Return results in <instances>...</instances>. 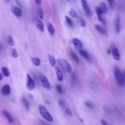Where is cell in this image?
<instances>
[{"instance_id":"31","label":"cell","mask_w":125,"mask_h":125,"mask_svg":"<svg viewBox=\"0 0 125 125\" xmlns=\"http://www.w3.org/2000/svg\"><path fill=\"white\" fill-rule=\"evenodd\" d=\"M11 54H12V56L15 58H16L18 57V53L16 49H13L12 50Z\"/></svg>"},{"instance_id":"19","label":"cell","mask_w":125,"mask_h":125,"mask_svg":"<svg viewBox=\"0 0 125 125\" xmlns=\"http://www.w3.org/2000/svg\"><path fill=\"white\" fill-rule=\"evenodd\" d=\"M98 7L100 10V11L102 12L103 14H106L107 12V7L106 5L104 2H102L100 4Z\"/></svg>"},{"instance_id":"43","label":"cell","mask_w":125,"mask_h":125,"mask_svg":"<svg viewBox=\"0 0 125 125\" xmlns=\"http://www.w3.org/2000/svg\"><path fill=\"white\" fill-rule=\"evenodd\" d=\"M6 1H8V0H6Z\"/></svg>"},{"instance_id":"18","label":"cell","mask_w":125,"mask_h":125,"mask_svg":"<svg viewBox=\"0 0 125 125\" xmlns=\"http://www.w3.org/2000/svg\"><path fill=\"white\" fill-rule=\"evenodd\" d=\"M22 103L23 104V106L26 108V110L27 111H29V104L28 101V100L27 99V98H26V97H23L22 98Z\"/></svg>"},{"instance_id":"23","label":"cell","mask_w":125,"mask_h":125,"mask_svg":"<svg viewBox=\"0 0 125 125\" xmlns=\"http://www.w3.org/2000/svg\"><path fill=\"white\" fill-rule=\"evenodd\" d=\"M49 61L50 62V64L52 66H55L56 65V61L55 59V58L51 55H49L48 56Z\"/></svg>"},{"instance_id":"32","label":"cell","mask_w":125,"mask_h":125,"mask_svg":"<svg viewBox=\"0 0 125 125\" xmlns=\"http://www.w3.org/2000/svg\"><path fill=\"white\" fill-rule=\"evenodd\" d=\"M85 104L87 107L89 108V109H93V107H94V105H93V104L89 101L86 102L85 103Z\"/></svg>"},{"instance_id":"26","label":"cell","mask_w":125,"mask_h":125,"mask_svg":"<svg viewBox=\"0 0 125 125\" xmlns=\"http://www.w3.org/2000/svg\"><path fill=\"white\" fill-rule=\"evenodd\" d=\"M7 43L8 45H10V46H14V41L13 38V37L10 36L8 35L7 37Z\"/></svg>"},{"instance_id":"1","label":"cell","mask_w":125,"mask_h":125,"mask_svg":"<svg viewBox=\"0 0 125 125\" xmlns=\"http://www.w3.org/2000/svg\"><path fill=\"white\" fill-rule=\"evenodd\" d=\"M113 75L115 79L117 84L120 86H124L125 84V71H121L117 66L113 69Z\"/></svg>"},{"instance_id":"4","label":"cell","mask_w":125,"mask_h":125,"mask_svg":"<svg viewBox=\"0 0 125 125\" xmlns=\"http://www.w3.org/2000/svg\"><path fill=\"white\" fill-rule=\"evenodd\" d=\"M110 49L113 59L116 61H119L121 58L119 51L113 43H112L111 44Z\"/></svg>"},{"instance_id":"8","label":"cell","mask_w":125,"mask_h":125,"mask_svg":"<svg viewBox=\"0 0 125 125\" xmlns=\"http://www.w3.org/2000/svg\"><path fill=\"white\" fill-rule=\"evenodd\" d=\"M11 11L13 12V13L16 17H20L22 16V10L18 7L15 6V5H13L11 7Z\"/></svg>"},{"instance_id":"28","label":"cell","mask_w":125,"mask_h":125,"mask_svg":"<svg viewBox=\"0 0 125 125\" xmlns=\"http://www.w3.org/2000/svg\"><path fill=\"white\" fill-rule=\"evenodd\" d=\"M37 15L40 19H43L44 17V11L41 8H39L37 10Z\"/></svg>"},{"instance_id":"5","label":"cell","mask_w":125,"mask_h":125,"mask_svg":"<svg viewBox=\"0 0 125 125\" xmlns=\"http://www.w3.org/2000/svg\"><path fill=\"white\" fill-rule=\"evenodd\" d=\"M81 2L85 14L88 18H91L92 17V12H91L90 8L88 6L87 0H81Z\"/></svg>"},{"instance_id":"42","label":"cell","mask_w":125,"mask_h":125,"mask_svg":"<svg viewBox=\"0 0 125 125\" xmlns=\"http://www.w3.org/2000/svg\"><path fill=\"white\" fill-rule=\"evenodd\" d=\"M68 1H70V0H68Z\"/></svg>"},{"instance_id":"17","label":"cell","mask_w":125,"mask_h":125,"mask_svg":"<svg viewBox=\"0 0 125 125\" xmlns=\"http://www.w3.org/2000/svg\"><path fill=\"white\" fill-rule=\"evenodd\" d=\"M95 29L97 31H98L100 33V34L102 35H106V30L104 28H103L101 26H100L99 25L96 24L95 26Z\"/></svg>"},{"instance_id":"33","label":"cell","mask_w":125,"mask_h":125,"mask_svg":"<svg viewBox=\"0 0 125 125\" xmlns=\"http://www.w3.org/2000/svg\"><path fill=\"white\" fill-rule=\"evenodd\" d=\"M58 103H59V105L61 107H62V108H65V102L63 100H59V101H58Z\"/></svg>"},{"instance_id":"40","label":"cell","mask_w":125,"mask_h":125,"mask_svg":"<svg viewBox=\"0 0 125 125\" xmlns=\"http://www.w3.org/2000/svg\"><path fill=\"white\" fill-rule=\"evenodd\" d=\"M46 103L47 104H48V105H50V102H49V101H48V100H46Z\"/></svg>"},{"instance_id":"37","label":"cell","mask_w":125,"mask_h":125,"mask_svg":"<svg viewBox=\"0 0 125 125\" xmlns=\"http://www.w3.org/2000/svg\"><path fill=\"white\" fill-rule=\"evenodd\" d=\"M107 1L109 2L111 5H113V4L114 3V0H107Z\"/></svg>"},{"instance_id":"29","label":"cell","mask_w":125,"mask_h":125,"mask_svg":"<svg viewBox=\"0 0 125 125\" xmlns=\"http://www.w3.org/2000/svg\"><path fill=\"white\" fill-rule=\"evenodd\" d=\"M79 22L80 26L82 27H86V24H87V23H86V21H85V20L84 19H83L81 17H79Z\"/></svg>"},{"instance_id":"6","label":"cell","mask_w":125,"mask_h":125,"mask_svg":"<svg viewBox=\"0 0 125 125\" xmlns=\"http://www.w3.org/2000/svg\"><path fill=\"white\" fill-rule=\"evenodd\" d=\"M27 87L29 90L32 91L35 88L34 81L33 80L32 77L30 76V75L29 74H27Z\"/></svg>"},{"instance_id":"10","label":"cell","mask_w":125,"mask_h":125,"mask_svg":"<svg viewBox=\"0 0 125 125\" xmlns=\"http://www.w3.org/2000/svg\"><path fill=\"white\" fill-rule=\"evenodd\" d=\"M1 91L3 95L5 96L9 95L11 93V89L9 85L7 84L4 85L2 87Z\"/></svg>"},{"instance_id":"16","label":"cell","mask_w":125,"mask_h":125,"mask_svg":"<svg viewBox=\"0 0 125 125\" xmlns=\"http://www.w3.org/2000/svg\"><path fill=\"white\" fill-rule=\"evenodd\" d=\"M79 53L81 55V56H82L83 57H84L86 60H90V58L89 56V54H88V53L86 51H84V50H83L81 49H79Z\"/></svg>"},{"instance_id":"12","label":"cell","mask_w":125,"mask_h":125,"mask_svg":"<svg viewBox=\"0 0 125 125\" xmlns=\"http://www.w3.org/2000/svg\"><path fill=\"white\" fill-rule=\"evenodd\" d=\"M35 24L37 28L42 32L44 31V24L41 20L39 19H36L35 20Z\"/></svg>"},{"instance_id":"13","label":"cell","mask_w":125,"mask_h":125,"mask_svg":"<svg viewBox=\"0 0 125 125\" xmlns=\"http://www.w3.org/2000/svg\"><path fill=\"white\" fill-rule=\"evenodd\" d=\"M62 62L65 66V68L66 71H67L68 73H70L72 71V68H71V65L69 63V62L65 59H63L62 60Z\"/></svg>"},{"instance_id":"7","label":"cell","mask_w":125,"mask_h":125,"mask_svg":"<svg viewBox=\"0 0 125 125\" xmlns=\"http://www.w3.org/2000/svg\"><path fill=\"white\" fill-rule=\"evenodd\" d=\"M114 28L116 34H119L121 30V22H120V18L119 15L116 16L115 23H114Z\"/></svg>"},{"instance_id":"30","label":"cell","mask_w":125,"mask_h":125,"mask_svg":"<svg viewBox=\"0 0 125 125\" xmlns=\"http://www.w3.org/2000/svg\"><path fill=\"white\" fill-rule=\"evenodd\" d=\"M56 88L57 91V92L58 93H59L60 94H62L63 93V90L62 86L60 85H57L56 86Z\"/></svg>"},{"instance_id":"11","label":"cell","mask_w":125,"mask_h":125,"mask_svg":"<svg viewBox=\"0 0 125 125\" xmlns=\"http://www.w3.org/2000/svg\"><path fill=\"white\" fill-rule=\"evenodd\" d=\"M95 11H96V12L97 13L98 19L99 21H100L101 23H106V21H105V20L104 19V18H103V14L100 11V10L98 6H97V7H96L95 8Z\"/></svg>"},{"instance_id":"39","label":"cell","mask_w":125,"mask_h":125,"mask_svg":"<svg viewBox=\"0 0 125 125\" xmlns=\"http://www.w3.org/2000/svg\"><path fill=\"white\" fill-rule=\"evenodd\" d=\"M3 78V76L2 73H0V81H2Z\"/></svg>"},{"instance_id":"3","label":"cell","mask_w":125,"mask_h":125,"mask_svg":"<svg viewBox=\"0 0 125 125\" xmlns=\"http://www.w3.org/2000/svg\"><path fill=\"white\" fill-rule=\"evenodd\" d=\"M39 80L41 84L45 89L49 90L51 88V86L50 85L49 82L47 78L42 73H39Z\"/></svg>"},{"instance_id":"22","label":"cell","mask_w":125,"mask_h":125,"mask_svg":"<svg viewBox=\"0 0 125 125\" xmlns=\"http://www.w3.org/2000/svg\"><path fill=\"white\" fill-rule=\"evenodd\" d=\"M1 70L4 75H5V77H9L10 76V71L6 66H2Z\"/></svg>"},{"instance_id":"9","label":"cell","mask_w":125,"mask_h":125,"mask_svg":"<svg viewBox=\"0 0 125 125\" xmlns=\"http://www.w3.org/2000/svg\"><path fill=\"white\" fill-rule=\"evenodd\" d=\"M55 70L56 71V75L57 77V79L59 81H62L64 79V76H63V74L61 70V69L58 68L57 66H55Z\"/></svg>"},{"instance_id":"2","label":"cell","mask_w":125,"mask_h":125,"mask_svg":"<svg viewBox=\"0 0 125 125\" xmlns=\"http://www.w3.org/2000/svg\"><path fill=\"white\" fill-rule=\"evenodd\" d=\"M38 108L41 114L42 115V116L45 119H46L49 122H53V118L52 116L50 114L49 111L44 106L42 105H39Z\"/></svg>"},{"instance_id":"24","label":"cell","mask_w":125,"mask_h":125,"mask_svg":"<svg viewBox=\"0 0 125 125\" xmlns=\"http://www.w3.org/2000/svg\"><path fill=\"white\" fill-rule=\"evenodd\" d=\"M31 61L33 63V64H34L36 66H39L41 64V61L40 59H39L37 57H32L31 58Z\"/></svg>"},{"instance_id":"38","label":"cell","mask_w":125,"mask_h":125,"mask_svg":"<svg viewBox=\"0 0 125 125\" xmlns=\"http://www.w3.org/2000/svg\"><path fill=\"white\" fill-rule=\"evenodd\" d=\"M28 97H29V98L30 99H32L33 98V96L31 94H29L28 95Z\"/></svg>"},{"instance_id":"15","label":"cell","mask_w":125,"mask_h":125,"mask_svg":"<svg viewBox=\"0 0 125 125\" xmlns=\"http://www.w3.org/2000/svg\"><path fill=\"white\" fill-rule=\"evenodd\" d=\"M72 43L73 44L74 46H75L76 47L79 48V49L82 47V44L81 43V41L77 38H73L71 40Z\"/></svg>"},{"instance_id":"34","label":"cell","mask_w":125,"mask_h":125,"mask_svg":"<svg viewBox=\"0 0 125 125\" xmlns=\"http://www.w3.org/2000/svg\"><path fill=\"white\" fill-rule=\"evenodd\" d=\"M65 113L69 116H72L73 114L69 108H66L65 110Z\"/></svg>"},{"instance_id":"41","label":"cell","mask_w":125,"mask_h":125,"mask_svg":"<svg viewBox=\"0 0 125 125\" xmlns=\"http://www.w3.org/2000/svg\"><path fill=\"white\" fill-rule=\"evenodd\" d=\"M80 122H84V121H83V120L82 119H80Z\"/></svg>"},{"instance_id":"36","label":"cell","mask_w":125,"mask_h":125,"mask_svg":"<svg viewBox=\"0 0 125 125\" xmlns=\"http://www.w3.org/2000/svg\"><path fill=\"white\" fill-rule=\"evenodd\" d=\"M35 3L38 5H40L42 3V0H34Z\"/></svg>"},{"instance_id":"20","label":"cell","mask_w":125,"mask_h":125,"mask_svg":"<svg viewBox=\"0 0 125 125\" xmlns=\"http://www.w3.org/2000/svg\"><path fill=\"white\" fill-rule=\"evenodd\" d=\"M47 29L49 34L51 36H53L55 33V29L51 23H47Z\"/></svg>"},{"instance_id":"14","label":"cell","mask_w":125,"mask_h":125,"mask_svg":"<svg viewBox=\"0 0 125 125\" xmlns=\"http://www.w3.org/2000/svg\"><path fill=\"white\" fill-rule=\"evenodd\" d=\"M2 112H3V114L5 115V117L6 119V120H7V121L9 123H13V119L12 117L11 114H10V113L5 110H3Z\"/></svg>"},{"instance_id":"35","label":"cell","mask_w":125,"mask_h":125,"mask_svg":"<svg viewBox=\"0 0 125 125\" xmlns=\"http://www.w3.org/2000/svg\"><path fill=\"white\" fill-rule=\"evenodd\" d=\"M101 122L102 124L103 125H106L108 124V123L106 122V121L104 119H101Z\"/></svg>"},{"instance_id":"25","label":"cell","mask_w":125,"mask_h":125,"mask_svg":"<svg viewBox=\"0 0 125 125\" xmlns=\"http://www.w3.org/2000/svg\"><path fill=\"white\" fill-rule=\"evenodd\" d=\"M65 20L66 23L68 24V26H69V27H72L73 26V22L72 20L68 16H65Z\"/></svg>"},{"instance_id":"21","label":"cell","mask_w":125,"mask_h":125,"mask_svg":"<svg viewBox=\"0 0 125 125\" xmlns=\"http://www.w3.org/2000/svg\"><path fill=\"white\" fill-rule=\"evenodd\" d=\"M70 56L71 57V58H72V59L75 62H76V63L78 64L80 62V60H79V57H78L77 55L73 51H71L70 52Z\"/></svg>"},{"instance_id":"27","label":"cell","mask_w":125,"mask_h":125,"mask_svg":"<svg viewBox=\"0 0 125 125\" xmlns=\"http://www.w3.org/2000/svg\"><path fill=\"white\" fill-rule=\"evenodd\" d=\"M69 13L72 17V18H78V15H77L76 12L75 11V10L73 9H71L69 11Z\"/></svg>"}]
</instances>
